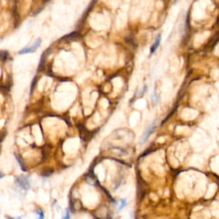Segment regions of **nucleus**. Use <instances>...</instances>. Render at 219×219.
Returning a JSON list of instances; mask_svg holds the SVG:
<instances>
[{
  "label": "nucleus",
  "mask_w": 219,
  "mask_h": 219,
  "mask_svg": "<svg viewBox=\"0 0 219 219\" xmlns=\"http://www.w3.org/2000/svg\"><path fill=\"white\" fill-rule=\"evenodd\" d=\"M16 186L19 187L22 192H25V193H26L27 191H28V189L30 187L29 179L27 176H25V175H21V176H19L16 179Z\"/></svg>",
  "instance_id": "obj_1"
},
{
  "label": "nucleus",
  "mask_w": 219,
  "mask_h": 219,
  "mask_svg": "<svg viewBox=\"0 0 219 219\" xmlns=\"http://www.w3.org/2000/svg\"><path fill=\"white\" fill-rule=\"evenodd\" d=\"M41 44V39H39L38 40H36V42L31 46V47H28V48H25L23 50H21V52H19V54H27V53H29V52H34L39 45Z\"/></svg>",
  "instance_id": "obj_3"
},
{
  "label": "nucleus",
  "mask_w": 219,
  "mask_h": 219,
  "mask_svg": "<svg viewBox=\"0 0 219 219\" xmlns=\"http://www.w3.org/2000/svg\"><path fill=\"white\" fill-rule=\"evenodd\" d=\"M62 219H70V212H69L68 209H66L64 215V217H63Z\"/></svg>",
  "instance_id": "obj_7"
},
{
  "label": "nucleus",
  "mask_w": 219,
  "mask_h": 219,
  "mask_svg": "<svg viewBox=\"0 0 219 219\" xmlns=\"http://www.w3.org/2000/svg\"><path fill=\"white\" fill-rule=\"evenodd\" d=\"M126 206H127V200L125 199H122L121 202H120V206L118 207V211H122Z\"/></svg>",
  "instance_id": "obj_6"
},
{
  "label": "nucleus",
  "mask_w": 219,
  "mask_h": 219,
  "mask_svg": "<svg viewBox=\"0 0 219 219\" xmlns=\"http://www.w3.org/2000/svg\"><path fill=\"white\" fill-rule=\"evenodd\" d=\"M7 219H14V218H8Z\"/></svg>",
  "instance_id": "obj_10"
},
{
  "label": "nucleus",
  "mask_w": 219,
  "mask_h": 219,
  "mask_svg": "<svg viewBox=\"0 0 219 219\" xmlns=\"http://www.w3.org/2000/svg\"><path fill=\"white\" fill-rule=\"evenodd\" d=\"M161 40H162V35L161 34H158L157 37H156V39H155V41L154 43H153V45H152V47H151V49H150V52H151V54H153L155 53V52L158 49V47H159V45L161 44Z\"/></svg>",
  "instance_id": "obj_4"
},
{
  "label": "nucleus",
  "mask_w": 219,
  "mask_h": 219,
  "mask_svg": "<svg viewBox=\"0 0 219 219\" xmlns=\"http://www.w3.org/2000/svg\"><path fill=\"white\" fill-rule=\"evenodd\" d=\"M155 128H156V124L154 123H152V124H151L150 126H149L147 129L144 132V134L142 135L141 138V140H140V145L142 146V145H144L146 141L148 140V138L150 137V135L153 133V131H154Z\"/></svg>",
  "instance_id": "obj_2"
},
{
  "label": "nucleus",
  "mask_w": 219,
  "mask_h": 219,
  "mask_svg": "<svg viewBox=\"0 0 219 219\" xmlns=\"http://www.w3.org/2000/svg\"><path fill=\"white\" fill-rule=\"evenodd\" d=\"M179 1H180V0H174V1H173V4H176Z\"/></svg>",
  "instance_id": "obj_8"
},
{
  "label": "nucleus",
  "mask_w": 219,
  "mask_h": 219,
  "mask_svg": "<svg viewBox=\"0 0 219 219\" xmlns=\"http://www.w3.org/2000/svg\"><path fill=\"white\" fill-rule=\"evenodd\" d=\"M35 214H36V218L37 219H45V215H44V212L41 211V210H37L35 212Z\"/></svg>",
  "instance_id": "obj_5"
},
{
  "label": "nucleus",
  "mask_w": 219,
  "mask_h": 219,
  "mask_svg": "<svg viewBox=\"0 0 219 219\" xmlns=\"http://www.w3.org/2000/svg\"><path fill=\"white\" fill-rule=\"evenodd\" d=\"M3 177H4V175L2 174V173H0V179H1V178H3Z\"/></svg>",
  "instance_id": "obj_9"
}]
</instances>
